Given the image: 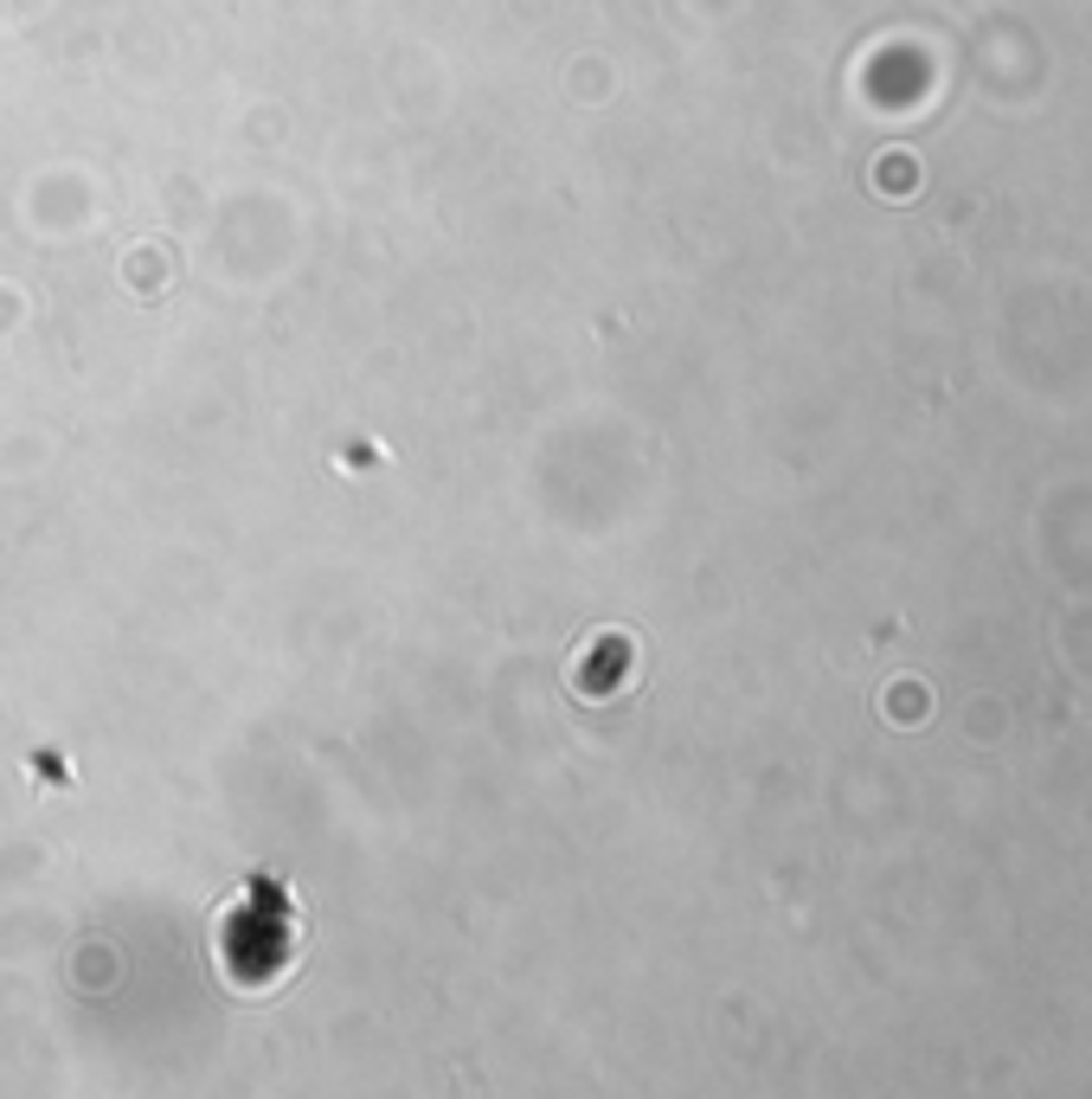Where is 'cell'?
Instances as JSON below:
<instances>
[{
  "instance_id": "6da1fadb",
  "label": "cell",
  "mask_w": 1092,
  "mask_h": 1099,
  "mask_svg": "<svg viewBox=\"0 0 1092 1099\" xmlns=\"http://www.w3.org/2000/svg\"><path fill=\"white\" fill-rule=\"evenodd\" d=\"M893 720H926V688H893Z\"/></svg>"
}]
</instances>
